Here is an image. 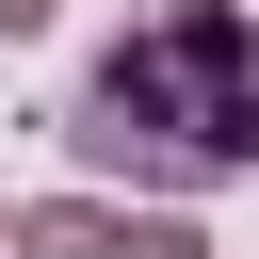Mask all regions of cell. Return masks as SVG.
<instances>
[{
	"label": "cell",
	"mask_w": 259,
	"mask_h": 259,
	"mask_svg": "<svg viewBox=\"0 0 259 259\" xmlns=\"http://www.w3.org/2000/svg\"><path fill=\"white\" fill-rule=\"evenodd\" d=\"M0 243H16V210H0Z\"/></svg>",
	"instance_id": "obj_4"
},
{
	"label": "cell",
	"mask_w": 259,
	"mask_h": 259,
	"mask_svg": "<svg viewBox=\"0 0 259 259\" xmlns=\"http://www.w3.org/2000/svg\"><path fill=\"white\" fill-rule=\"evenodd\" d=\"M65 146H81L97 178H146V194L259 178V16H243V0H162V16H130V32L65 81Z\"/></svg>",
	"instance_id": "obj_1"
},
{
	"label": "cell",
	"mask_w": 259,
	"mask_h": 259,
	"mask_svg": "<svg viewBox=\"0 0 259 259\" xmlns=\"http://www.w3.org/2000/svg\"><path fill=\"white\" fill-rule=\"evenodd\" d=\"M16 259H210L178 210H97V194H49L16 210Z\"/></svg>",
	"instance_id": "obj_2"
},
{
	"label": "cell",
	"mask_w": 259,
	"mask_h": 259,
	"mask_svg": "<svg viewBox=\"0 0 259 259\" xmlns=\"http://www.w3.org/2000/svg\"><path fill=\"white\" fill-rule=\"evenodd\" d=\"M49 16H65V0H0V49H16V32H49Z\"/></svg>",
	"instance_id": "obj_3"
}]
</instances>
